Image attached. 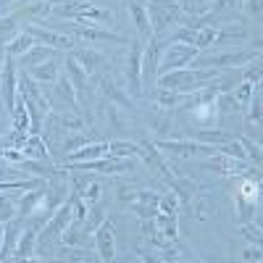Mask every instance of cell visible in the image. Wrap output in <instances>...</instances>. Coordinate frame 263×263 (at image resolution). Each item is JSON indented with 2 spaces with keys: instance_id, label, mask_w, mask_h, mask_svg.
Segmentation results:
<instances>
[{
  "instance_id": "1",
  "label": "cell",
  "mask_w": 263,
  "mask_h": 263,
  "mask_svg": "<svg viewBox=\"0 0 263 263\" xmlns=\"http://www.w3.org/2000/svg\"><path fill=\"white\" fill-rule=\"evenodd\" d=\"M221 69H195V66H187V69H177V71H168L161 74L156 79V84L161 90H174V92H195L200 87L211 84Z\"/></svg>"
},
{
  "instance_id": "2",
  "label": "cell",
  "mask_w": 263,
  "mask_h": 263,
  "mask_svg": "<svg viewBox=\"0 0 263 263\" xmlns=\"http://www.w3.org/2000/svg\"><path fill=\"white\" fill-rule=\"evenodd\" d=\"M260 55V45H255L253 50H227V53H216V55H197L190 66L195 69H237L245 66L250 61H255Z\"/></svg>"
},
{
  "instance_id": "3",
  "label": "cell",
  "mask_w": 263,
  "mask_h": 263,
  "mask_svg": "<svg viewBox=\"0 0 263 263\" xmlns=\"http://www.w3.org/2000/svg\"><path fill=\"white\" fill-rule=\"evenodd\" d=\"M147 16H150V29L153 37L168 32L174 24L182 21L179 3H168V0H147Z\"/></svg>"
},
{
  "instance_id": "4",
  "label": "cell",
  "mask_w": 263,
  "mask_h": 263,
  "mask_svg": "<svg viewBox=\"0 0 263 263\" xmlns=\"http://www.w3.org/2000/svg\"><path fill=\"white\" fill-rule=\"evenodd\" d=\"M200 55L195 45H184V42H171V45L161 48V58H158V77L177 71V69H187V66Z\"/></svg>"
},
{
  "instance_id": "5",
  "label": "cell",
  "mask_w": 263,
  "mask_h": 263,
  "mask_svg": "<svg viewBox=\"0 0 263 263\" xmlns=\"http://www.w3.org/2000/svg\"><path fill=\"white\" fill-rule=\"evenodd\" d=\"M142 40H129V50H126V66H124V77H126V92L132 98L142 95Z\"/></svg>"
},
{
  "instance_id": "6",
  "label": "cell",
  "mask_w": 263,
  "mask_h": 263,
  "mask_svg": "<svg viewBox=\"0 0 263 263\" xmlns=\"http://www.w3.org/2000/svg\"><path fill=\"white\" fill-rule=\"evenodd\" d=\"M53 87V92H50V105L53 108H63V111H69V114H82V108H79V95H77V90H74V84H71V79L66 77V71L55 79V84H50Z\"/></svg>"
},
{
  "instance_id": "7",
  "label": "cell",
  "mask_w": 263,
  "mask_h": 263,
  "mask_svg": "<svg viewBox=\"0 0 263 263\" xmlns=\"http://www.w3.org/2000/svg\"><path fill=\"white\" fill-rule=\"evenodd\" d=\"M16 98H18V74H16V58L6 55L3 69H0V100L8 114H13L16 108Z\"/></svg>"
},
{
  "instance_id": "8",
  "label": "cell",
  "mask_w": 263,
  "mask_h": 263,
  "mask_svg": "<svg viewBox=\"0 0 263 263\" xmlns=\"http://www.w3.org/2000/svg\"><path fill=\"white\" fill-rule=\"evenodd\" d=\"M45 197H48V182L27 190L24 195H21V200H18V216L21 218L37 216V218H42V221H48V218L42 216V211H45Z\"/></svg>"
},
{
  "instance_id": "9",
  "label": "cell",
  "mask_w": 263,
  "mask_h": 263,
  "mask_svg": "<svg viewBox=\"0 0 263 263\" xmlns=\"http://www.w3.org/2000/svg\"><path fill=\"white\" fill-rule=\"evenodd\" d=\"M95 253L100 260H114L116 258V232H114V224L108 221V218H103L100 227L95 229Z\"/></svg>"
},
{
  "instance_id": "10",
  "label": "cell",
  "mask_w": 263,
  "mask_h": 263,
  "mask_svg": "<svg viewBox=\"0 0 263 263\" xmlns=\"http://www.w3.org/2000/svg\"><path fill=\"white\" fill-rule=\"evenodd\" d=\"M24 32L32 34L34 42H40V45H48V48H55V50H74V40L61 34V32L45 29V27H40V24H27Z\"/></svg>"
},
{
  "instance_id": "11",
  "label": "cell",
  "mask_w": 263,
  "mask_h": 263,
  "mask_svg": "<svg viewBox=\"0 0 263 263\" xmlns=\"http://www.w3.org/2000/svg\"><path fill=\"white\" fill-rule=\"evenodd\" d=\"M42 227V218H32V221L21 229L18 234V242H16V250H13V258L16 260H32L34 258V248H37V229Z\"/></svg>"
},
{
  "instance_id": "12",
  "label": "cell",
  "mask_w": 263,
  "mask_h": 263,
  "mask_svg": "<svg viewBox=\"0 0 263 263\" xmlns=\"http://www.w3.org/2000/svg\"><path fill=\"white\" fill-rule=\"evenodd\" d=\"M161 40H147V48L142 50V87H156L158 79V58H161Z\"/></svg>"
},
{
  "instance_id": "13",
  "label": "cell",
  "mask_w": 263,
  "mask_h": 263,
  "mask_svg": "<svg viewBox=\"0 0 263 263\" xmlns=\"http://www.w3.org/2000/svg\"><path fill=\"white\" fill-rule=\"evenodd\" d=\"M98 90L111 100V103H116V105H121L124 111L126 108H132L135 105V98H132L129 92H126V87H121L111 74H98Z\"/></svg>"
},
{
  "instance_id": "14",
  "label": "cell",
  "mask_w": 263,
  "mask_h": 263,
  "mask_svg": "<svg viewBox=\"0 0 263 263\" xmlns=\"http://www.w3.org/2000/svg\"><path fill=\"white\" fill-rule=\"evenodd\" d=\"M63 32H69L79 40H87V42H129L126 37L111 32V29H95V27H82V24H63Z\"/></svg>"
},
{
  "instance_id": "15",
  "label": "cell",
  "mask_w": 263,
  "mask_h": 263,
  "mask_svg": "<svg viewBox=\"0 0 263 263\" xmlns=\"http://www.w3.org/2000/svg\"><path fill=\"white\" fill-rule=\"evenodd\" d=\"M203 168L208 171H218V174H232V177H237V174H248V161H239V158H229L224 156V153H213V156H208V161L203 163Z\"/></svg>"
},
{
  "instance_id": "16",
  "label": "cell",
  "mask_w": 263,
  "mask_h": 263,
  "mask_svg": "<svg viewBox=\"0 0 263 263\" xmlns=\"http://www.w3.org/2000/svg\"><path fill=\"white\" fill-rule=\"evenodd\" d=\"M158 192H150V190H137L135 200H132V211H135L142 221L145 218H153L158 213Z\"/></svg>"
},
{
  "instance_id": "17",
  "label": "cell",
  "mask_w": 263,
  "mask_h": 263,
  "mask_svg": "<svg viewBox=\"0 0 263 263\" xmlns=\"http://www.w3.org/2000/svg\"><path fill=\"white\" fill-rule=\"evenodd\" d=\"M21 229H24V224H21V218H18V216L3 224V242H0V260H6V258H11V255H13Z\"/></svg>"
},
{
  "instance_id": "18",
  "label": "cell",
  "mask_w": 263,
  "mask_h": 263,
  "mask_svg": "<svg viewBox=\"0 0 263 263\" xmlns=\"http://www.w3.org/2000/svg\"><path fill=\"white\" fill-rule=\"evenodd\" d=\"M105 156H111L108 153V142H90V145H84V147H77L71 153H66V161L69 163H77V161H98V158H105Z\"/></svg>"
},
{
  "instance_id": "19",
  "label": "cell",
  "mask_w": 263,
  "mask_h": 263,
  "mask_svg": "<svg viewBox=\"0 0 263 263\" xmlns=\"http://www.w3.org/2000/svg\"><path fill=\"white\" fill-rule=\"evenodd\" d=\"M24 71L40 84H55V79L61 77V61L53 58V61H45L40 66H32V69H24Z\"/></svg>"
},
{
  "instance_id": "20",
  "label": "cell",
  "mask_w": 263,
  "mask_h": 263,
  "mask_svg": "<svg viewBox=\"0 0 263 263\" xmlns=\"http://www.w3.org/2000/svg\"><path fill=\"white\" fill-rule=\"evenodd\" d=\"M58 53H61V50H55V48H48V45H40V42H34V45H32V50H27L24 55H21V66H24V69H32V66H40V63H45V61H53V58H58Z\"/></svg>"
},
{
  "instance_id": "21",
  "label": "cell",
  "mask_w": 263,
  "mask_h": 263,
  "mask_svg": "<svg viewBox=\"0 0 263 263\" xmlns=\"http://www.w3.org/2000/svg\"><path fill=\"white\" fill-rule=\"evenodd\" d=\"M129 13L135 18V27H137V34L140 40H153V29H150V16H147V6L145 3H137V0H132L129 3Z\"/></svg>"
},
{
  "instance_id": "22",
  "label": "cell",
  "mask_w": 263,
  "mask_h": 263,
  "mask_svg": "<svg viewBox=\"0 0 263 263\" xmlns=\"http://www.w3.org/2000/svg\"><path fill=\"white\" fill-rule=\"evenodd\" d=\"M90 6H92V0H69V3H61V6H55V0H53V13L66 21H74V18L79 21Z\"/></svg>"
},
{
  "instance_id": "23",
  "label": "cell",
  "mask_w": 263,
  "mask_h": 263,
  "mask_svg": "<svg viewBox=\"0 0 263 263\" xmlns=\"http://www.w3.org/2000/svg\"><path fill=\"white\" fill-rule=\"evenodd\" d=\"M63 66H66V77L71 79L74 90H77V95H79V100H82V95H84V90H87V77H90V74H87L82 66L77 63V58H74L71 53H69V58L63 61Z\"/></svg>"
},
{
  "instance_id": "24",
  "label": "cell",
  "mask_w": 263,
  "mask_h": 263,
  "mask_svg": "<svg viewBox=\"0 0 263 263\" xmlns=\"http://www.w3.org/2000/svg\"><path fill=\"white\" fill-rule=\"evenodd\" d=\"M53 13V0H37V3L32 6H21L16 11L18 18H27V24H32V21H40V18H45Z\"/></svg>"
},
{
  "instance_id": "25",
  "label": "cell",
  "mask_w": 263,
  "mask_h": 263,
  "mask_svg": "<svg viewBox=\"0 0 263 263\" xmlns=\"http://www.w3.org/2000/svg\"><path fill=\"white\" fill-rule=\"evenodd\" d=\"M103 111H105V119H108V124H111V129H116V132H129V116H126V111L121 105H116V103H103Z\"/></svg>"
},
{
  "instance_id": "26",
  "label": "cell",
  "mask_w": 263,
  "mask_h": 263,
  "mask_svg": "<svg viewBox=\"0 0 263 263\" xmlns=\"http://www.w3.org/2000/svg\"><path fill=\"white\" fill-rule=\"evenodd\" d=\"M21 24H24V21H21L16 13H11V16H0V48H6L8 42H11L21 29H24Z\"/></svg>"
},
{
  "instance_id": "27",
  "label": "cell",
  "mask_w": 263,
  "mask_h": 263,
  "mask_svg": "<svg viewBox=\"0 0 263 263\" xmlns=\"http://www.w3.org/2000/svg\"><path fill=\"white\" fill-rule=\"evenodd\" d=\"M21 153L34 161H48V145L42 140V135H27V142L21 145Z\"/></svg>"
},
{
  "instance_id": "28",
  "label": "cell",
  "mask_w": 263,
  "mask_h": 263,
  "mask_svg": "<svg viewBox=\"0 0 263 263\" xmlns=\"http://www.w3.org/2000/svg\"><path fill=\"white\" fill-rule=\"evenodd\" d=\"M71 55L77 58V63L87 74H95L100 69V63H105V58L98 53V50H71Z\"/></svg>"
},
{
  "instance_id": "29",
  "label": "cell",
  "mask_w": 263,
  "mask_h": 263,
  "mask_svg": "<svg viewBox=\"0 0 263 263\" xmlns=\"http://www.w3.org/2000/svg\"><path fill=\"white\" fill-rule=\"evenodd\" d=\"M32 45H34V37L21 29V32L8 42V45H6V55H11V58H21L27 50H32Z\"/></svg>"
},
{
  "instance_id": "30",
  "label": "cell",
  "mask_w": 263,
  "mask_h": 263,
  "mask_svg": "<svg viewBox=\"0 0 263 263\" xmlns=\"http://www.w3.org/2000/svg\"><path fill=\"white\" fill-rule=\"evenodd\" d=\"M190 140H195V142H203V145H221V142H227V140H232L224 129H197V132H192L190 135Z\"/></svg>"
},
{
  "instance_id": "31",
  "label": "cell",
  "mask_w": 263,
  "mask_h": 263,
  "mask_svg": "<svg viewBox=\"0 0 263 263\" xmlns=\"http://www.w3.org/2000/svg\"><path fill=\"white\" fill-rule=\"evenodd\" d=\"M168 184L174 187V192H177L179 203H190L192 197H195V190H197V184L190 182V179H184V177H174V179H168Z\"/></svg>"
},
{
  "instance_id": "32",
  "label": "cell",
  "mask_w": 263,
  "mask_h": 263,
  "mask_svg": "<svg viewBox=\"0 0 263 263\" xmlns=\"http://www.w3.org/2000/svg\"><path fill=\"white\" fill-rule=\"evenodd\" d=\"M18 216V200L6 192H0V224H6L11 221V218Z\"/></svg>"
},
{
  "instance_id": "33",
  "label": "cell",
  "mask_w": 263,
  "mask_h": 263,
  "mask_svg": "<svg viewBox=\"0 0 263 263\" xmlns=\"http://www.w3.org/2000/svg\"><path fill=\"white\" fill-rule=\"evenodd\" d=\"M79 21H87V27L95 24V21H103V24H114V13H111V11H105V8H95V6H90V8L84 11V16H82Z\"/></svg>"
},
{
  "instance_id": "34",
  "label": "cell",
  "mask_w": 263,
  "mask_h": 263,
  "mask_svg": "<svg viewBox=\"0 0 263 263\" xmlns=\"http://www.w3.org/2000/svg\"><path fill=\"white\" fill-rule=\"evenodd\" d=\"M90 142H95L87 132H74V135H66L63 137V153H71V150H77V147H84V145H90Z\"/></svg>"
},
{
  "instance_id": "35",
  "label": "cell",
  "mask_w": 263,
  "mask_h": 263,
  "mask_svg": "<svg viewBox=\"0 0 263 263\" xmlns=\"http://www.w3.org/2000/svg\"><path fill=\"white\" fill-rule=\"evenodd\" d=\"M216 29H218V24H208V27H203V29H197L195 48H197V50H205V48H211L213 42H216Z\"/></svg>"
},
{
  "instance_id": "36",
  "label": "cell",
  "mask_w": 263,
  "mask_h": 263,
  "mask_svg": "<svg viewBox=\"0 0 263 263\" xmlns=\"http://www.w3.org/2000/svg\"><path fill=\"white\" fill-rule=\"evenodd\" d=\"M108 153L111 156H137V142H129V140H114V142H108Z\"/></svg>"
},
{
  "instance_id": "37",
  "label": "cell",
  "mask_w": 263,
  "mask_h": 263,
  "mask_svg": "<svg viewBox=\"0 0 263 263\" xmlns=\"http://www.w3.org/2000/svg\"><path fill=\"white\" fill-rule=\"evenodd\" d=\"M179 8H182V13H187V16H200V13H208L211 0H182Z\"/></svg>"
},
{
  "instance_id": "38",
  "label": "cell",
  "mask_w": 263,
  "mask_h": 263,
  "mask_svg": "<svg viewBox=\"0 0 263 263\" xmlns=\"http://www.w3.org/2000/svg\"><path fill=\"white\" fill-rule=\"evenodd\" d=\"M179 103H187V92H174V90H161L158 92V105L161 108H174Z\"/></svg>"
},
{
  "instance_id": "39",
  "label": "cell",
  "mask_w": 263,
  "mask_h": 263,
  "mask_svg": "<svg viewBox=\"0 0 263 263\" xmlns=\"http://www.w3.org/2000/svg\"><path fill=\"white\" fill-rule=\"evenodd\" d=\"M255 87L258 84H253V82H239V87H237V90H234V100H237V105L239 108H245L248 103H250V98H253V92H255Z\"/></svg>"
},
{
  "instance_id": "40",
  "label": "cell",
  "mask_w": 263,
  "mask_h": 263,
  "mask_svg": "<svg viewBox=\"0 0 263 263\" xmlns=\"http://www.w3.org/2000/svg\"><path fill=\"white\" fill-rule=\"evenodd\" d=\"M158 213H171V216L179 213V197H177V192H168V195L158 197Z\"/></svg>"
},
{
  "instance_id": "41",
  "label": "cell",
  "mask_w": 263,
  "mask_h": 263,
  "mask_svg": "<svg viewBox=\"0 0 263 263\" xmlns=\"http://www.w3.org/2000/svg\"><path fill=\"white\" fill-rule=\"evenodd\" d=\"M103 190H105V187H103L100 182L87 184V190L82 192V200H84L87 205H90V208H92V205H98V203H100V197H103Z\"/></svg>"
},
{
  "instance_id": "42",
  "label": "cell",
  "mask_w": 263,
  "mask_h": 263,
  "mask_svg": "<svg viewBox=\"0 0 263 263\" xmlns=\"http://www.w3.org/2000/svg\"><path fill=\"white\" fill-rule=\"evenodd\" d=\"M242 8V0H211V13L218 16V13H227V11H237Z\"/></svg>"
},
{
  "instance_id": "43",
  "label": "cell",
  "mask_w": 263,
  "mask_h": 263,
  "mask_svg": "<svg viewBox=\"0 0 263 263\" xmlns=\"http://www.w3.org/2000/svg\"><path fill=\"white\" fill-rule=\"evenodd\" d=\"M250 116H248V121L250 124H255V126H260V90L255 87V92H253V98H250Z\"/></svg>"
},
{
  "instance_id": "44",
  "label": "cell",
  "mask_w": 263,
  "mask_h": 263,
  "mask_svg": "<svg viewBox=\"0 0 263 263\" xmlns=\"http://www.w3.org/2000/svg\"><path fill=\"white\" fill-rule=\"evenodd\" d=\"M239 145L245 147L248 158H253V163H255V166H260V145H258V140L253 142L250 137H242V140H239Z\"/></svg>"
},
{
  "instance_id": "45",
  "label": "cell",
  "mask_w": 263,
  "mask_h": 263,
  "mask_svg": "<svg viewBox=\"0 0 263 263\" xmlns=\"http://www.w3.org/2000/svg\"><path fill=\"white\" fill-rule=\"evenodd\" d=\"M253 66L245 71V79L248 82H253V84H260V58H255V61H250Z\"/></svg>"
},
{
  "instance_id": "46",
  "label": "cell",
  "mask_w": 263,
  "mask_h": 263,
  "mask_svg": "<svg viewBox=\"0 0 263 263\" xmlns=\"http://www.w3.org/2000/svg\"><path fill=\"white\" fill-rule=\"evenodd\" d=\"M242 234H245V237L250 239L253 245H260V227H258V224H255V227H253V224H245Z\"/></svg>"
},
{
  "instance_id": "47",
  "label": "cell",
  "mask_w": 263,
  "mask_h": 263,
  "mask_svg": "<svg viewBox=\"0 0 263 263\" xmlns=\"http://www.w3.org/2000/svg\"><path fill=\"white\" fill-rule=\"evenodd\" d=\"M242 6H245V11H248V13H250L255 21L260 18V0H245Z\"/></svg>"
},
{
  "instance_id": "48",
  "label": "cell",
  "mask_w": 263,
  "mask_h": 263,
  "mask_svg": "<svg viewBox=\"0 0 263 263\" xmlns=\"http://www.w3.org/2000/svg\"><path fill=\"white\" fill-rule=\"evenodd\" d=\"M18 3L24 6V0H0V16H8V11L16 8Z\"/></svg>"
},
{
  "instance_id": "49",
  "label": "cell",
  "mask_w": 263,
  "mask_h": 263,
  "mask_svg": "<svg viewBox=\"0 0 263 263\" xmlns=\"http://www.w3.org/2000/svg\"><path fill=\"white\" fill-rule=\"evenodd\" d=\"M135 195H137V190L119 187V200H121V203H132V200H135Z\"/></svg>"
},
{
  "instance_id": "50",
  "label": "cell",
  "mask_w": 263,
  "mask_h": 263,
  "mask_svg": "<svg viewBox=\"0 0 263 263\" xmlns=\"http://www.w3.org/2000/svg\"><path fill=\"white\" fill-rule=\"evenodd\" d=\"M242 260H260V245H255V248H248V250L242 253Z\"/></svg>"
},
{
  "instance_id": "51",
  "label": "cell",
  "mask_w": 263,
  "mask_h": 263,
  "mask_svg": "<svg viewBox=\"0 0 263 263\" xmlns=\"http://www.w3.org/2000/svg\"><path fill=\"white\" fill-rule=\"evenodd\" d=\"M0 242H3V224H0Z\"/></svg>"
},
{
  "instance_id": "52",
  "label": "cell",
  "mask_w": 263,
  "mask_h": 263,
  "mask_svg": "<svg viewBox=\"0 0 263 263\" xmlns=\"http://www.w3.org/2000/svg\"><path fill=\"white\" fill-rule=\"evenodd\" d=\"M137 3H147V0H137Z\"/></svg>"
}]
</instances>
